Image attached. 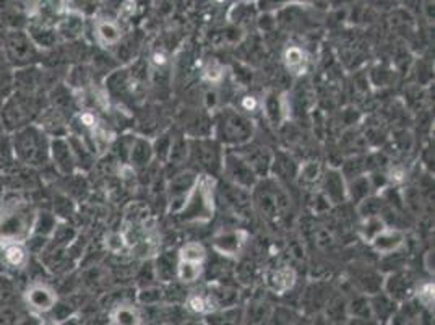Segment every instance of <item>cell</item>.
<instances>
[{
  "label": "cell",
  "instance_id": "cell-1",
  "mask_svg": "<svg viewBox=\"0 0 435 325\" xmlns=\"http://www.w3.org/2000/svg\"><path fill=\"white\" fill-rule=\"evenodd\" d=\"M38 213L31 203L10 201L0 205V246L26 244L36 228Z\"/></svg>",
  "mask_w": 435,
  "mask_h": 325
},
{
  "label": "cell",
  "instance_id": "cell-2",
  "mask_svg": "<svg viewBox=\"0 0 435 325\" xmlns=\"http://www.w3.org/2000/svg\"><path fill=\"white\" fill-rule=\"evenodd\" d=\"M213 130L216 140L227 146L239 148L252 142L254 137V124L250 119L231 107H225L216 114Z\"/></svg>",
  "mask_w": 435,
  "mask_h": 325
},
{
  "label": "cell",
  "instance_id": "cell-3",
  "mask_svg": "<svg viewBox=\"0 0 435 325\" xmlns=\"http://www.w3.org/2000/svg\"><path fill=\"white\" fill-rule=\"evenodd\" d=\"M215 179L207 174H198V179L193 186V189L188 196L184 208L181 210L179 215L182 221H210L215 215Z\"/></svg>",
  "mask_w": 435,
  "mask_h": 325
},
{
  "label": "cell",
  "instance_id": "cell-4",
  "mask_svg": "<svg viewBox=\"0 0 435 325\" xmlns=\"http://www.w3.org/2000/svg\"><path fill=\"white\" fill-rule=\"evenodd\" d=\"M222 156L225 150H221V144L210 137L187 140V161L192 163L203 174H218L222 168Z\"/></svg>",
  "mask_w": 435,
  "mask_h": 325
},
{
  "label": "cell",
  "instance_id": "cell-5",
  "mask_svg": "<svg viewBox=\"0 0 435 325\" xmlns=\"http://www.w3.org/2000/svg\"><path fill=\"white\" fill-rule=\"evenodd\" d=\"M252 203L267 221H276L289 208V197L278 181H259L255 184Z\"/></svg>",
  "mask_w": 435,
  "mask_h": 325
},
{
  "label": "cell",
  "instance_id": "cell-6",
  "mask_svg": "<svg viewBox=\"0 0 435 325\" xmlns=\"http://www.w3.org/2000/svg\"><path fill=\"white\" fill-rule=\"evenodd\" d=\"M222 173L226 174L227 181L234 186L242 187L245 191H252L259 182V176L245 161V158L237 150H227L222 156Z\"/></svg>",
  "mask_w": 435,
  "mask_h": 325
},
{
  "label": "cell",
  "instance_id": "cell-7",
  "mask_svg": "<svg viewBox=\"0 0 435 325\" xmlns=\"http://www.w3.org/2000/svg\"><path fill=\"white\" fill-rule=\"evenodd\" d=\"M247 239V231L239 230V228H226V230L216 233L213 239H211V246L222 257L237 259L242 254Z\"/></svg>",
  "mask_w": 435,
  "mask_h": 325
},
{
  "label": "cell",
  "instance_id": "cell-8",
  "mask_svg": "<svg viewBox=\"0 0 435 325\" xmlns=\"http://www.w3.org/2000/svg\"><path fill=\"white\" fill-rule=\"evenodd\" d=\"M198 179V174L193 171H182V173L176 174L168 184V193H169V213L179 215V212L184 208L188 196L195 186Z\"/></svg>",
  "mask_w": 435,
  "mask_h": 325
},
{
  "label": "cell",
  "instance_id": "cell-9",
  "mask_svg": "<svg viewBox=\"0 0 435 325\" xmlns=\"http://www.w3.org/2000/svg\"><path fill=\"white\" fill-rule=\"evenodd\" d=\"M25 303L34 314H48L55 309L57 293L45 283H31L25 292Z\"/></svg>",
  "mask_w": 435,
  "mask_h": 325
},
{
  "label": "cell",
  "instance_id": "cell-10",
  "mask_svg": "<svg viewBox=\"0 0 435 325\" xmlns=\"http://www.w3.org/2000/svg\"><path fill=\"white\" fill-rule=\"evenodd\" d=\"M237 150L240 155L245 158V161L250 164V168L255 171V174L260 178H267V174L272 171V163H273V153L268 150L267 146L259 145V144H245L239 146Z\"/></svg>",
  "mask_w": 435,
  "mask_h": 325
},
{
  "label": "cell",
  "instance_id": "cell-11",
  "mask_svg": "<svg viewBox=\"0 0 435 325\" xmlns=\"http://www.w3.org/2000/svg\"><path fill=\"white\" fill-rule=\"evenodd\" d=\"M383 288H385V293L398 303V301L408 299L409 296L414 294L416 284L409 273L394 272L383 282Z\"/></svg>",
  "mask_w": 435,
  "mask_h": 325
},
{
  "label": "cell",
  "instance_id": "cell-12",
  "mask_svg": "<svg viewBox=\"0 0 435 325\" xmlns=\"http://www.w3.org/2000/svg\"><path fill=\"white\" fill-rule=\"evenodd\" d=\"M222 198L229 208L232 210L234 213H237L239 216H247L249 212H252V196L250 191H245L242 187L234 186L229 182L225 187H222Z\"/></svg>",
  "mask_w": 435,
  "mask_h": 325
},
{
  "label": "cell",
  "instance_id": "cell-13",
  "mask_svg": "<svg viewBox=\"0 0 435 325\" xmlns=\"http://www.w3.org/2000/svg\"><path fill=\"white\" fill-rule=\"evenodd\" d=\"M406 236L402 230H393V228H385L380 235H377L370 241V246L374 247L377 254L392 255L397 254L399 249L404 246Z\"/></svg>",
  "mask_w": 435,
  "mask_h": 325
},
{
  "label": "cell",
  "instance_id": "cell-14",
  "mask_svg": "<svg viewBox=\"0 0 435 325\" xmlns=\"http://www.w3.org/2000/svg\"><path fill=\"white\" fill-rule=\"evenodd\" d=\"M323 196L331 203H343L348 198L346 181L340 169L330 168L323 176Z\"/></svg>",
  "mask_w": 435,
  "mask_h": 325
},
{
  "label": "cell",
  "instance_id": "cell-15",
  "mask_svg": "<svg viewBox=\"0 0 435 325\" xmlns=\"http://www.w3.org/2000/svg\"><path fill=\"white\" fill-rule=\"evenodd\" d=\"M95 38L98 44L104 46V48H111V46H117L122 39V28L119 23L112 18H96L93 25Z\"/></svg>",
  "mask_w": 435,
  "mask_h": 325
},
{
  "label": "cell",
  "instance_id": "cell-16",
  "mask_svg": "<svg viewBox=\"0 0 435 325\" xmlns=\"http://www.w3.org/2000/svg\"><path fill=\"white\" fill-rule=\"evenodd\" d=\"M267 284L274 294L291 292L296 284V272L293 267H279L267 273Z\"/></svg>",
  "mask_w": 435,
  "mask_h": 325
},
{
  "label": "cell",
  "instance_id": "cell-17",
  "mask_svg": "<svg viewBox=\"0 0 435 325\" xmlns=\"http://www.w3.org/2000/svg\"><path fill=\"white\" fill-rule=\"evenodd\" d=\"M245 321V311L240 306L222 307L205 316V325H242Z\"/></svg>",
  "mask_w": 435,
  "mask_h": 325
},
{
  "label": "cell",
  "instance_id": "cell-18",
  "mask_svg": "<svg viewBox=\"0 0 435 325\" xmlns=\"http://www.w3.org/2000/svg\"><path fill=\"white\" fill-rule=\"evenodd\" d=\"M141 312L131 303H119L109 312L111 325H141Z\"/></svg>",
  "mask_w": 435,
  "mask_h": 325
},
{
  "label": "cell",
  "instance_id": "cell-19",
  "mask_svg": "<svg viewBox=\"0 0 435 325\" xmlns=\"http://www.w3.org/2000/svg\"><path fill=\"white\" fill-rule=\"evenodd\" d=\"M129 159L136 168H146L154 159L151 142L145 139V137H136V139H134L130 146Z\"/></svg>",
  "mask_w": 435,
  "mask_h": 325
},
{
  "label": "cell",
  "instance_id": "cell-20",
  "mask_svg": "<svg viewBox=\"0 0 435 325\" xmlns=\"http://www.w3.org/2000/svg\"><path fill=\"white\" fill-rule=\"evenodd\" d=\"M283 60L284 65L288 70L293 73V75H304L307 72V65H308V57L304 49L301 48V46L291 44L288 48L284 49L283 54Z\"/></svg>",
  "mask_w": 435,
  "mask_h": 325
},
{
  "label": "cell",
  "instance_id": "cell-21",
  "mask_svg": "<svg viewBox=\"0 0 435 325\" xmlns=\"http://www.w3.org/2000/svg\"><path fill=\"white\" fill-rule=\"evenodd\" d=\"M154 273H156V280L159 283H173L177 273V254L163 252L153 260Z\"/></svg>",
  "mask_w": 435,
  "mask_h": 325
},
{
  "label": "cell",
  "instance_id": "cell-22",
  "mask_svg": "<svg viewBox=\"0 0 435 325\" xmlns=\"http://www.w3.org/2000/svg\"><path fill=\"white\" fill-rule=\"evenodd\" d=\"M186 307L193 314H203L207 316L210 312L218 311V304L216 301L213 299V296H211L210 289L207 293L203 292H193L190 294L186 296Z\"/></svg>",
  "mask_w": 435,
  "mask_h": 325
},
{
  "label": "cell",
  "instance_id": "cell-23",
  "mask_svg": "<svg viewBox=\"0 0 435 325\" xmlns=\"http://www.w3.org/2000/svg\"><path fill=\"white\" fill-rule=\"evenodd\" d=\"M272 169L274 171V174H276L278 178H284V179H296L297 174H299V166H297V163L291 156L284 155V153L273 155Z\"/></svg>",
  "mask_w": 435,
  "mask_h": 325
},
{
  "label": "cell",
  "instance_id": "cell-24",
  "mask_svg": "<svg viewBox=\"0 0 435 325\" xmlns=\"http://www.w3.org/2000/svg\"><path fill=\"white\" fill-rule=\"evenodd\" d=\"M2 254L5 264L11 267V269H23V267H26L28 259H30L25 244H9V246H4Z\"/></svg>",
  "mask_w": 435,
  "mask_h": 325
},
{
  "label": "cell",
  "instance_id": "cell-25",
  "mask_svg": "<svg viewBox=\"0 0 435 325\" xmlns=\"http://www.w3.org/2000/svg\"><path fill=\"white\" fill-rule=\"evenodd\" d=\"M177 260L203 265L205 260H207V249L203 247L202 243L188 241L177 252Z\"/></svg>",
  "mask_w": 435,
  "mask_h": 325
},
{
  "label": "cell",
  "instance_id": "cell-26",
  "mask_svg": "<svg viewBox=\"0 0 435 325\" xmlns=\"http://www.w3.org/2000/svg\"><path fill=\"white\" fill-rule=\"evenodd\" d=\"M370 189H372V182L367 174H360L358 178H353L351 182L346 186L348 197L356 203H360L364 198H367L370 196Z\"/></svg>",
  "mask_w": 435,
  "mask_h": 325
},
{
  "label": "cell",
  "instance_id": "cell-27",
  "mask_svg": "<svg viewBox=\"0 0 435 325\" xmlns=\"http://www.w3.org/2000/svg\"><path fill=\"white\" fill-rule=\"evenodd\" d=\"M203 265L200 264H190V262H181L177 260V273L176 278L182 284H192L198 282V278L202 277L203 273Z\"/></svg>",
  "mask_w": 435,
  "mask_h": 325
},
{
  "label": "cell",
  "instance_id": "cell-28",
  "mask_svg": "<svg viewBox=\"0 0 435 325\" xmlns=\"http://www.w3.org/2000/svg\"><path fill=\"white\" fill-rule=\"evenodd\" d=\"M385 228H387V225H385V221H383L380 215L367 216V218L362 220V225H360V228H359V235L365 243L370 244L372 239H374L377 235H380V233L385 230Z\"/></svg>",
  "mask_w": 435,
  "mask_h": 325
},
{
  "label": "cell",
  "instance_id": "cell-29",
  "mask_svg": "<svg viewBox=\"0 0 435 325\" xmlns=\"http://www.w3.org/2000/svg\"><path fill=\"white\" fill-rule=\"evenodd\" d=\"M414 296L424 309L432 311L434 309V283L432 282H422L417 284L414 289Z\"/></svg>",
  "mask_w": 435,
  "mask_h": 325
},
{
  "label": "cell",
  "instance_id": "cell-30",
  "mask_svg": "<svg viewBox=\"0 0 435 325\" xmlns=\"http://www.w3.org/2000/svg\"><path fill=\"white\" fill-rule=\"evenodd\" d=\"M203 77L207 82L213 85L221 83L222 78H225V65L220 60L210 59L203 67Z\"/></svg>",
  "mask_w": 435,
  "mask_h": 325
},
{
  "label": "cell",
  "instance_id": "cell-31",
  "mask_svg": "<svg viewBox=\"0 0 435 325\" xmlns=\"http://www.w3.org/2000/svg\"><path fill=\"white\" fill-rule=\"evenodd\" d=\"M164 298V289L161 287H145L139 293V301L143 306H154L159 304Z\"/></svg>",
  "mask_w": 435,
  "mask_h": 325
},
{
  "label": "cell",
  "instance_id": "cell-32",
  "mask_svg": "<svg viewBox=\"0 0 435 325\" xmlns=\"http://www.w3.org/2000/svg\"><path fill=\"white\" fill-rule=\"evenodd\" d=\"M173 140L174 139L169 134H164V135L159 137V139L153 144L154 158H158L161 163L168 161L169 153H171V146H173Z\"/></svg>",
  "mask_w": 435,
  "mask_h": 325
},
{
  "label": "cell",
  "instance_id": "cell-33",
  "mask_svg": "<svg viewBox=\"0 0 435 325\" xmlns=\"http://www.w3.org/2000/svg\"><path fill=\"white\" fill-rule=\"evenodd\" d=\"M380 210H382V201H379V198L375 197H367L359 203V212L362 215V218L380 215Z\"/></svg>",
  "mask_w": 435,
  "mask_h": 325
},
{
  "label": "cell",
  "instance_id": "cell-34",
  "mask_svg": "<svg viewBox=\"0 0 435 325\" xmlns=\"http://www.w3.org/2000/svg\"><path fill=\"white\" fill-rule=\"evenodd\" d=\"M106 246L109 250H111V252L117 254V252H122V250L127 247L129 244H127V239H125L124 233H112V235H109L106 238Z\"/></svg>",
  "mask_w": 435,
  "mask_h": 325
},
{
  "label": "cell",
  "instance_id": "cell-35",
  "mask_svg": "<svg viewBox=\"0 0 435 325\" xmlns=\"http://www.w3.org/2000/svg\"><path fill=\"white\" fill-rule=\"evenodd\" d=\"M297 176H301V178L307 181V182H316L318 179V176H320L318 164L313 163V161L302 164V166H299V174H297Z\"/></svg>",
  "mask_w": 435,
  "mask_h": 325
},
{
  "label": "cell",
  "instance_id": "cell-36",
  "mask_svg": "<svg viewBox=\"0 0 435 325\" xmlns=\"http://www.w3.org/2000/svg\"><path fill=\"white\" fill-rule=\"evenodd\" d=\"M151 64L156 67V68H159V70H161V68H164L166 65L169 64V59H168V54L164 53V50H156V53H153V55H151Z\"/></svg>",
  "mask_w": 435,
  "mask_h": 325
},
{
  "label": "cell",
  "instance_id": "cell-37",
  "mask_svg": "<svg viewBox=\"0 0 435 325\" xmlns=\"http://www.w3.org/2000/svg\"><path fill=\"white\" fill-rule=\"evenodd\" d=\"M259 107H260V102L255 98V96H245V98L242 100V110L245 112H257Z\"/></svg>",
  "mask_w": 435,
  "mask_h": 325
},
{
  "label": "cell",
  "instance_id": "cell-38",
  "mask_svg": "<svg viewBox=\"0 0 435 325\" xmlns=\"http://www.w3.org/2000/svg\"><path fill=\"white\" fill-rule=\"evenodd\" d=\"M388 179H390V182H394V184H399V182L406 179V171L399 166H394L390 173H388Z\"/></svg>",
  "mask_w": 435,
  "mask_h": 325
},
{
  "label": "cell",
  "instance_id": "cell-39",
  "mask_svg": "<svg viewBox=\"0 0 435 325\" xmlns=\"http://www.w3.org/2000/svg\"><path fill=\"white\" fill-rule=\"evenodd\" d=\"M39 321H41V319H38L36 316H30V317L21 319L18 325H39Z\"/></svg>",
  "mask_w": 435,
  "mask_h": 325
},
{
  "label": "cell",
  "instance_id": "cell-40",
  "mask_svg": "<svg viewBox=\"0 0 435 325\" xmlns=\"http://www.w3.org/2000/svg\"><path fill=\"white\" fill-rule=\"evenodd\" d=\"M39 325H64V322L57 321V319H41Z\"/></svg>",
  "mask_w": 435,
  "mask_h": 325
},
{
  "label": "cell",
  "instance_id": "cell-41",
  "mask_svg": "<svg viewBox=\"0 0 435 325\" xmlns=\"http://www.w3.org/2000/svg\"><path fill=\"white\" fill-rule=\"evenodd\" d=\"M426 259H427L426 269H427L429 272H434V254H432V252H429V254L426 255Z\"/></svg>",
  "mask_w": 435,
  "mask_h": 325
},
{
  "label": "cell",
  "instance_id": "cell-42",
  "mask_svg": "<svg viewBox=\"0 0 435 325\" xmlns=\"http://www.w3.org/2000/svg\"><path fill=\"white\" fill-rule=\"evenodd\" d=\"M411 325H419V324H411Z\"/></svg>",
  "mask_w": 435,
  "mask_h": 325
}]
</instances>
